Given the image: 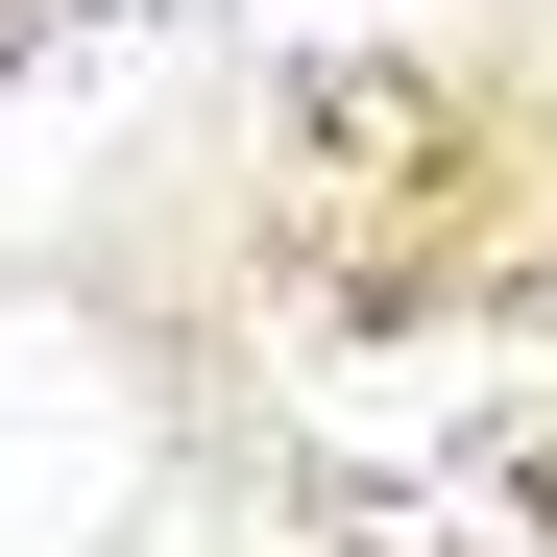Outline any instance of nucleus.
Wrapping results in <instances>:
<instances>
[{"mask_svg":"<svg viewBox=\"0 0 557 557\" xmlns=\"http://www.w3.org/2000/svg\"><path fill=\"white\" fill-rule=\"evenodd\" d=\"M49 25H73V0H0V73H25V49H49Z\"/></svg>","mask_w":557,"mask_h":557,"instance_id":"nucleus-1","label":"nucleus"}]
</instances>
